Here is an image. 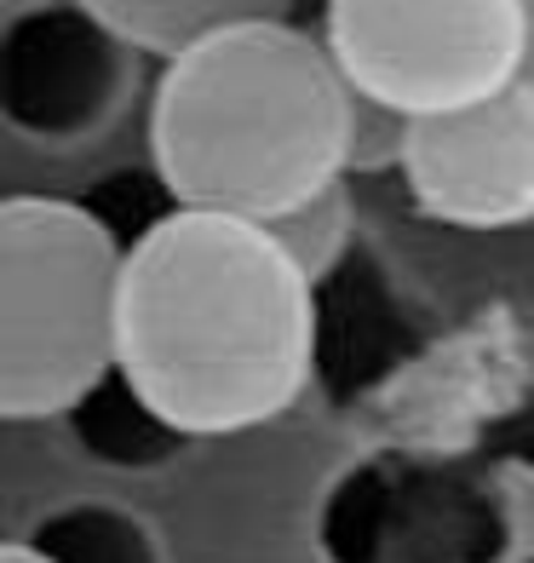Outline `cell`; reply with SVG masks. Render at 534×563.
I'll list each match as a JSON object with an SVG mask.
<instances>
[{
    "label": "cell",
    "instance_id": "17",
    "mask_svg": "<svg viewBox=\"0 0 534 563\" xmlns=\"http://www.w3.org/2000/svg\"><path fill=\"white\" fill-rule=\"evenodd\" d=\"M512 563H534V552H523V558H512Z\"/></svg>",
    "mask_w": 534,
    "mask_h": 563
},
{
    "label": "cell",
    "instance_id": "2",
    "mask_svg": "<svg viewBox=\"0 0 534 563\" xmlns=\"http://www.w3.org/2000/svg\"><path fill=\"white\" fill-rule=\"evenodd\" d=\"M363 110L322 35L247 23L162 64L149 167L185 208L270 224L345 185Z\"/></svg>",
    "mask_w": 534,
    "mask_h": 563
},
{
    "label": "cell",
    "instance_id": "8",
    "mask_svg": "<svg viewBox=\"0 0 534 563\" xmlns=\"http://www.w3.org/2000/svg\"><path fill=\"white\" fill-rule=\"evenodd\" d=\"M420 345L414 322L402 317L379 260L351 242V253L316 282V379L340 397L374 386L391 363Z\"/></svg>",
    "mask_w": 534,
    "mask_h": 563
},
{
    "label": "cell",
    "instance_id": "6",
    "mask_svg": "<svg viewBox=\"0 0 534 563\" xmlns=\"http://www.w3.org/2000/svg\"><path fill=\"white\" fill-rule=\"evenodd\" d=\"M414 208L454 230L534 224V81H505L443 115L397 121Z\"/></svg>",
    "mask_w": 534,
    "mask_h": 563
},
{
    "label": "cell",
    "instance_id": "12",
    "mask_svg": "<svg viewBox=\"0 0 534 563\" xmlns=\"http://www.w3.org/2000/svg\"><path fill=\"white\" fill-rule=\"evenodd\" d=\"M265 230L293 253V265L311 276V282H322V276L351 253V242H356V236H351V201H345V185L322 190V196H311V201H299V208H288L282 219H270Z\"/></svg>",
    "mask_w": 534,
    "mask_h": 563
},
{
    "label": "cell",
    "instance_id": "16",
    "mask_svg": "<svg viewBox=\"0 0 534 563\" xmlns=\"http://www.w3.org/2000/svg\"><path fill=\"white\" fill-rule=\"evenodd\" d=\"M0 563H46L30 541H23V534H18V541H7V547H0Z\"/></svg>",
    "mask_w": 534,
    "mask_h": 563
},
{
    "label": "cell",
    "instance_id": "9",
    "mask_svg": "<svg viewBox=\"0 0 534 563\" xmlns=\"http://www.w3.org/2000/svg\"><path fill=\"white\" fill-rule=\"evenodd\" d=\"M64 426H69L75 449L87 460H98V466H110V472H162L178 454L196 449L190 431L173 415H162L121 363L98 379L92 391L75 397Z\"/></svg>",
    "mask_w": 534,
    "mask_h": 563
},
{
    "label": "cell",
    "instance_id": "13",
    "mask_svg": "<svg viewBox=\"0 0 534 563\" xmlns=\"http://www.w3.org/2000/svg\"><path fill=\"white\" fill-rule=\"evenodd\" d=\"M81 201H87L98 219H104V230H110V236H115L126 253H133L156 224H167L178 208H185V201L173 196V185H167L156 167H144V173H115V178H104V185H92Z\"/></svg>",
    "mask_w": 534,
    "mask_h": 563
},
{
    "label": "cell",
    "instance_id": "7",
    "mask_svg": "<svg viewBox=\"0 0 534 563\" xmlns=\"http://www.w3.org/2000/svg\"><path fill=\"white\" fill-rule=\"evenodd\" d=\"M138 58L87 0H35L0 30V121L46 150L87 144L121 115Z\"/></svg>",
    "mask_w": 534,
    "mask_h": 563
},
{
    "label": "cell",
    "instance_id": "5",
    "mask_svg": "<svg viewBox=\"0 0 534 563\" xmlns=\"http://www.w3.org/2000/svg\"><path fill=\"white\" fill-rule=\"evenodd\" d=\"M322 41L391 121L460 110L523 75L518 0H327Z\"/></svg>",
    "mask_w": 534,
    "mask_h": 563
},
{
    "label": "cell",
    "instance_id": "4",
    "mask_svg": "<svg viewBox=\"0 0 534 563\" xmlns=\"http://www.w3.org/2000/svg\"><path fill=\"white\" fill-rule=\"evenodd\" d=\"M500 466L471 454L374 449L316 500L322 563H512V500Z\"/></svg>",
    "mask_w": 534,
    "mask_h": 563
},
{
    "label": "cell",
    "instance_id": "11",
    "mask_svg": "<svg viewBox=\"0 0 534 563\" xmlns=\"http://www.w3.org/2000/svg\"><path fill=\"white\" fill-rule=\"evenodd\" d=\"M46 563H167L149 518L121 500H64L23 529Z\"/></svg>",
    "mask_w": 534,
    "mask_h": 563
},
{
    "label": "cell",
    "instance_id": "15",
    "mask_svg": "<svg viewBox=\"0 0 534 563\" xmlns=\"http://www.w3.org/2000/svg\"><path fill=\"white\" fill-rule=\"evenodd\" d=\"M523 12V81H534V0H518Z\"/></svg>",
    "mask_w": 534,
    "mask_h": 563
},
{
    "label": "cell",
    "instance_id": "10",
    "mask_svg": "<svg viewBox=\"0 0 534 563\" xmlns=\"http://www.w3.org/2000/svg\"><path fill=\"white\" fill-rule=\"evenodd\" d=\"M133 53L173 64L247 23H288L299 0H87Z\"/></svg>",
    "mask_w": 534,
    "mask_h": 563
},
{
    "label": "cell",
    "instance_id": "1",
    "mask_svg": "<svg viewBox=\"0 0 534 563\" xmlns=\"http://www.w3.org/2000/svg\"><path fill=\"white\" fill-rule=\"evenodd\" d=\"M121 368L196 443L253 431L316 379V282L265 224L178 208L126 253Z\"/></svg>",
    "mask_w": 534,
    "mask_h": 563
},
{
    "label": "cell",
    "instance_id": "14",
    "mask_svg": "<svg viewBox=\"0 0 534 563\" xmlns=\"http://www.w3.org/2000/svg\"><path fill=\"white\" fill-rule=\"evenodd\" d=\"M489 466H512L534 477V368H529V386L518 402H505L500 415H489L477 426V443H471Z\"/></svg>",
    "mask_w": 534,
    "mask_h": 563
},
{
    "label": "cell",
    "instance_id": "3",
    "mask_svg": "<svg viewBox=\"0 0 534 563\" xmlns=\"http://www.w3.org/2000/svg\"><path fill=\"white\" fill-rule=\"evenodd\" d=\"M126 247L87 201H0V415L64 420L121 363Z\"/></svg>",
    "mask_w": 534,
    "mask_h": 563
}]
</instances>
